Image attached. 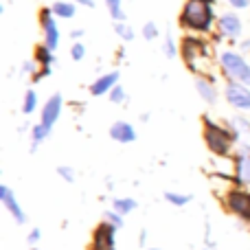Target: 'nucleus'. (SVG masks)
Wrapping results in <instances>:
<instances>
[{
  "mask_svg": "<svg viewBox=\"0 0 250 250\" xmlns=\"http://www.w3.org/2000/svg\"><path fill=\"white\" fill-rule=\"evenodd\" d=\"M178 24L187 33L207 35L217 26V13H215V0H187L180 9Z\"/></svg>",
  "mask_w": 250,
  "mask_h": 250,
  "instance_id": "1",
  "label": "nucleus"
},
{
  "mask_svg": "<svg viewBox=\"0 0 250 250\" xmlns=\"http://www.w3.org/2000/svg\"><path fill=\"white\" fill-rule=\"evenodd\" d=\"M180 57L185 66L198 77H211L208 64H211V42L195 33H187L180 40Z\"/></svg>",
  "mask_w": 250,
  "mask_h": 250,
  "instance_id": "2",
  "label": "nucleus"
},
{
  "mask_svg": "<svg viewBox=\"0 0 250 250\" xmlns=\"http://www.w3.org/2000/svg\"><path fill=\"white\" fill-rule=\"evenodd\" d=\"M202 138H204V145H207V149L211 151V154L220 156V158H229V156L235 154V145H237L239 136L235 134V129L226 127V125L213 121V119H208L207 114L202 117Z\"/></svg>",
  "mask_w": 250,
  "mask_h": 250,
  "instance_id": "3",
  "label": "nucleus"
},
{
  "mask_svg": "<svg viewBox=\"0 0 250 250\" xmlns=\"http://www.w3.org/2000/svg\"><path fill=\"white\" fill-rule=\"evenodd\" d=\"M217 66L226 77V82H239L250 86V60H246L244 53L235 51V48H222L217 55Z\"/></svg>",
  "mask_w": 250,
  "mask_h": 250,
  "instance_id": "4",
  "label": "nucleus"
},
{
  "mask_svg": "<svg viewBox=\"0 0 250 250\" xmlns=\"http://www.w3.org/2000/svg\"><path fill=\"white\" fill-rule=\"evenodd\" d=\"M224 208L244 224H250V187H230L224 193Z\"/></svg>",
  "mask_w": 250,
  "mask_h": 250,
  "instance_id": "5",
  "label": "nucleus"
},
{
  "mask_svg": "<svg viewBox=\"0 0 250 250\" xmlns=\"http://www.w3.org/2000/svg\"><path fill=\"white\" fill-rule=\"evenodd\" d=\"M55 18L57 16L53 13L51 7H42L38 13L40 29H42V35H44V44H46L51 51H57V46H60V26H57Z\"/></svg>",
  "mask_w": 250,
  "mask_h": 250,
  "instance_id": "6",
  "label": "nucleus"
},
{
  "mask_svg": "<svg viewBox=\"0 0 250 250\" xmlns=\"http://www.w3.org/2000/svg\"><path fill=\"white\" fill-rule=\"evenodd\" d=\"M233 182L239 187H250V143H242L233 154Z\"/></svg>",
  "mask_w": 250,
  "mask_h": 250,
  "instance_id": "7",
  "label": "nucleus"
},
{
  "mask_svg": "<svg viewBox=\"0 0 250 250\" xmlns=\"http://www.w3.org/2000/svg\"><path fill=\"white\" fill-rule=\"evenodd\" d=\"M224 97L229 101L230 108L237 112H250V86L239 82H226L224 83Z\"/></svg>",
  "mask_w": 250,
  "mask_h": 250,
  "instance_id": "8",
  "label": "nucleus"
},
{
  "mask_svg": "<svg viewBox=\"0 0 250 250\" xmlns=\"http://www.w3.org/2000/svg\"><path fill=\"white\" fill-rule=\"evenodd\" d=\"M117 233H119L117 226H112L110 222L104 220L92 230V239L88 244V250H117Z\"/></svg>",
  "mask_w": 250,
  "mask_h": 250,
  "instance_id": "9",
  "label": "nucleus"
},
{
  "mask_svg": "<svg viewBox=\"0 0 250 250\" xmlns=\"http://www.w3.org/2000/svg\"><path fill=\"white\" fill-rule=\"evenodd\" d=\"M217 35L224 40H239L244 33V22L242 18L237 16V11H224L217 16Z\"/></svg>",
  "mask_w": 250,
  "mask_h": 250,
  "instance_id": "10",
  "label": "nucleus"
},
{
  "mask_svg": "<svg viewBox=\"0 0 250 250\" xmlns=\"http://www.w3.org/2000/svg\"><path fill=\"white\" fill-rule=\"evenodd\" d=\"M0 202H2V207L7 208V213L11 215V220L16 222V224H24V222H26V213H24V208H22V204L18 202L16 193H13L7 185L0 187Z\"/></svg>",
  "mask_w": 250,
  "mask_h": 250,
  "instance_id": "11",
  "label": "nucleus"
},
{
  "mask_svg": "<svg viewBox=\"0 0 250 250\" xmlns=\"http://www.w3.org/2000/svg\"><path fill=\"white\" fill-rule=\"evenodd\" d=\"M62 108H64L62 95H51L46 99V104L42 105V110H40V123H44L46 127L53 129V125L60 121V117H62Z\"/></svg>",
  "mask_w": 250,
  "mask_h": 250,
  "instance_id": "12",
  "label": "nucleus"
},
{
  "mask_svg": "<svg viewBox=\"0 0 250 250\" xmlns=\"http://www.w3.org/2000/svg\"><path fill=\"white\" fill-rule=\"evenodd\" d=\"M114 86H119V73L117 70H112V73H104L90 83V95L92 97L110 95Z\"/></svg>",
  "mask_w": 250,
  "mask_h": 250,
  "instance_id": "13",
  "label": "nucleus"
},
{
  "mask_svg": "<svg viewBox=\"0 0 250 250\" xmlns=\"http://www.w3.org/2000/svg\"><path fill=\"white\" fill-rule=\"evenodd\" d=\"M195 90H198L200 99L208 105H215L217 99H220V90H217L213 77H198L195 79Z\"/></svg>",
  "mask_w": 250,
  "mask_h": 250,
  "instance_id": "14",
  "label": "nucleus"
},
{
  "mask_svg": "<svg viewBox=\"0 0 250 250\" xmlns=\"http://www.w3.org/2000/svg\"><path fill=\"white\" fill-rule=\"evenodd\" d=\"M110 138L117 143H123V145H129V143L136 141V129L127 121H114L110 125Z\"/></svg>",
  "mask_w": 250,
  "mask_h": 250,
  "instance_id": "15",
  "label": "nucleus"
},
{
  "mask_svg": "<svg viewBox=\"0 0 250 250\" xmlns=\"http://www.w3.org/2000/svg\"><path fill=\"white\" fill-rule=\"evenodd\" d=\"M77 2H66V0H57V2H53V13H55L60 20H73L75 13H77V7H75Z\"/></svg>",
  "mask_w": 250,
  "mask_h": 250,
  "instance_id": "16",
  "label": "nucleus"
},
{
  "mask_svg": "<svg viewBox=\"0 0 250 250\" xmlns=\"http://www.w3.org/2000/svg\"><path fill=\"white\" fill-rule=\"evenodd\" d=\"M53 53L55 51H51L46 44H38L33 51V62L38 66H53L55 64V55H53Z\"/></svg>",
  "mask_w": 250,
  "mask_h": 250,
  "instance_id": "17",
  "label": "nucleus"
},
{
  "mask_svg": "<svg viewBox=\"0 0 250 250\" xmlns=\"http://www.w3.org/2000/svg\"><path fill=\"white\" fill-rule=\"evenodd\" d=\"M48 134H51V127H46L44 123H35L33 127H31V151H35L40 147V143H44L48 138Z\"/></svg>",
  "mask_w": 250,
  "mask_h": 250,
  "instance_id": "18",
  "label": "nucleus"
},
{
  "mask_svg": "<svg viewBox=\"0 0 250 250\" xmlns=\"http://www.w3.org/2000/svg\"><path fill=\"white\" fill-rule=\"evenodd\" d=\"M138 207V202L134 198H114L112 200V208L117 213H121V215H129V213H134Z\"/></svg>",
  "mask_w": 250,
  "mask_h": 250,
  "instance_id": "19",
  "label": "nucleus"
},
{
  "mask_svg": "<svg viewBox=\"0 0 250 250\" xmlns=\"http://www.w3.org/2000/svg\"><path fill=\"white\" fill-rule=\"evenodd\" d=\"M165 200H167L171 207H187V204L193 202V193H178V191H167L165 193Z\"/></svg>",
  "mask_w": 250,
  "mask_h": 250,
  "instance_id": "20",
  "label": "nucleus"
},
{
  "mask_svg": "<svg viewBox=\"0 0 250 250\" xmlns=\"http://www.w3.org/2000/svg\"><path fill=\"white\" fill-rule=\"evenodd\" d=\"M105 7H108V13L114 22H125L127 16L123 11V0H105Z\"/></svg>",
  "mask_w": 250,
  "mask_h": 250,
  "instance_id": "21",
  "label": "nucleus"
},
{
  "mask_svg": "<svg viewBox=\"0 0 250 250\" xmlns=\"http://www.w3.org/2000/svg\"><path fill=\"white\" fill-rule=\"evenodd\" d=\"M163 53L167 55V60H176L180 55V46H176V38L171 33H167L163 38Z\"/></svg>",
  "mask_w": 250,
  "mask_h": 250,
  "instance_id": "22",
  "label": "nucleus"
},
{
  "mask_svg": "<svg viewBox=\"0 0 250 250\" xmlns=\"http://www.w3.org/2000/svg\"><path fill=\"white\" fill-rule=\"evenodd\" d=\"M40 99H38V92L35 90H26L24 92V99H22V112L29 117V114L35 112V108H38Z\"/></svg>",
  "mask_w": 250,
  "mask_h": 250,
  "instance_id": "23",
  "label": "nucleus"
},
{
  "mask_svg": "<svg viewBox=\"0 0 250 250\" xmlns=\"http://www.w3.org/2000/svg\"><path fill=\"white\" fill-rule=\"evenodd\" d=\"M230 127L235 129V134H237L239 138H242V136H250V121L246 117H242V114L230 119Z\"/></svg>",
  "mask_w": 250,
  "mask_h": 250,
  "instance_id": "24",
  "label": "nucleus"
},
{
  "mask_svg": "<svg viewBox=\"0 0 250 250\" xmlns=\"http://www.w3.org/2000/svg\"><path fill=\"white\" fill-rule=\"evenodd\" d=\"M114 33H117L119 38L123 40V42H132V40L136 38L134 29L127 24V22H114Z\"/></svg>",
  "mask_w": 250,
  "mask_h": 250,
  "instance_id": "25",
  "label": "nucleus"
},
{
  "mask_svg": "<svg viewBox=\"0 0 250 250\" xmlns=\"http://www.w3.org/2000/svg\"><path fill=\"white\" fill-rule=\"evenodd\" d=\"M141 33H143V38H145L147 42H154L156 38H160V29H158V24H156V22H151V20L143 24Z\"/></svg>",
  "mask_w": 250,
  "mask_h": 250,
  "instance_id": "26",
  "label": "nucleus"
},
{
  "mask_svg": "<svg viewBox=\"0 0 250 250\" xmlns=\"http://www.w3.org/2000/svg\"><path fill=\"white\" fill-rule=\"evenodd\" d=\"M108 99L112 101V104H117V105H123V104H127V90L119 83V86H114L112 88V92L108 95Z\"/></svg>",
  "mask_w": 250,
  "mask_h": 250,
  "instance_id": "27",
  "label": "nucleus"
},
{
  "mask_svg": "<svg viewBox=\"0 0 250 250\" xmlns=\"http://www.w3.org/2000/svg\"><path fill=\"white\" fill-rule=\"evenodd\" d=\"M104 220H105V222H110V224H112V226H117L119 230H121V229H123V224H125V222H123V215H121V213H117V211H114V208H110V211H105Z\"/></svg>",
  "mask_w": 250,
  "mask_h": 250,
  "instance_id": "28",
  "label": "nucleus"
},
{
  "mask_svg": "<svg viewBox=\"0 0 250 250\" xmlns=\"http://www.w3.org/2000/svg\"><path fill=\"white\" fill-rule=\"evenodd\" d=\"M57 176L64 182H75V169L68 167V165H60V167H57Z\"/></svg>",
  "mask_w": 250,
  "mask_h": 250,
  "instance_id": "29",
  "label": "nucleus"
},
{
  "mask_svg": "<svg viewBox=\"0 0 250 250\" xmlns=\"http://www.w3.org/2000/svg\"><path fill=\"white\" fill-rule=\"evenodd\" d=\"M53 73V66H38V70L33 73V77H31V82L33 83H40L42 79H46L48 75Z\"/></svg>",
  "mask_w": 250,
  "mask_h": 250,
  "instance_id": "30",
  "label": "nucleus"
},
{
  "mask_svg": "<svg viewBox=\"0 0 250 250\" xmlns=\"http://www.w3.org/2000/svg\"><path fill=\"white\" fill-rule=\"evenodd\" d=\"M86 53L88 51H86V46H83L82 42H75L73 46H70V57H73L75 62H82L83 57H86Z\"/></svg>",
  "mask_w": 250,
  "mask_h": 250,
  "instance_id": "31",
  "label": "nucleus"
},
{
  "mask_svg": "<svg viewBox=\"0 0 250 250\" xmlns=\"http://www.w3.org/2000/svg\"><path fill=\"white\" fill-rule=\"evenodd\" d=\"M226 4L233 11H246V9H250V0H226Z\"/></svg>",
  "mask_w": 250,
  "mask_h": 250,
  "instance_id": "32",
  "label": "nucleus"
},
{
  "mask_svg": "<svg viewBox=\"0 0 250 250\" xmlns=\"http://www.w3.org/2000/svg\"><path fill=\"white\" fill-rule=\"evenodd\" d=\"M38 70V66H35V62H24L20 68V75H24V77H33V73Z\"/></svg>",
  "mask_w": 250,
  "mask_h": 250,
  "instance_id": "33",
  "label": "nucleus"
},
{
  "mask_svg": "<svg viewBox=\"0 0 250 250\" xmlns=\"http://www.w3.org/2000/svg\"><path fill=\"white\" fill-rule=\"evenodd\" d=\"M40 237H42V230H40V229H33V230L29 233V237H26V242H29V246H38Z\"/></svg>",
  "mask_w": 250,
  "mask_h": 250,
  "instance_id": "34",
  "label": "nucleus"
},
{
  "mask_svg": "<svg viewBox=\"0 0 250 250\" xmlns=\"http://www.w3.org/2000/svg\"><path fill=\"white\" fill-rule=\"evenodd\" d=\"M239 53L250 55V40H239Z\"/></svg>",
  "mask_w": 250,
  "mask_h": 250,
  "instance_id": "35",
  "label": "nucleus"
},
{
  "mask_svg": "<svg viewBox=\"0 0 250 250\" xmlns=\"http://www.w3.org/2000/svg\"><path fill=\"white\" fill-rule=\"evenodd\" d=\"M70 38H73L75 42H79V38H83V29H73L70 31Z\"/></svg>",
  "mask_w": 250,
  "mask_h": 250,
  "instance_id": "36",
  "label": "nucleus"
},
{
  "mask_svg": "<svg viewBox=\"0 0 250 250\" xmlns=\"http://www.w3.org/2000/svg\"><path fill=\"white\" fill-rule=\"evenodd\" d=\"M73 2L82 4V7H88V9H95V0H73Z\"/></svg>",
  "mask_w": 250,
  "mask_h": 250,
  "instance_id": "37",
  "label": "nucleus"
},
{
  "mask_svg": "<svg viewBox=\"0 0 250 250\" xmlns=\"http://www.w3.org/2000/svg\"><path fill=\"white\" fill-rule=\"evenodd\" d=\"M138 244H141V246L147 244V230H141V235H138Z\"/></svg>",
  "mask_w": 250,
  "mask_h": 250,
  "instance_id": "38",
  "label": "nucleus"
},
{
  "mask_svg": "<svg viewBox=\"0 0 250 250\" xmlns=\"http://www.w3.org/2000/svg\"><path fill=\"white\" fill-rule=\"evenodd\" d=\"M31 250H40V248L38 246H31Z\"/></svg>",
  "mask_w": 250,
  "mask_h": 250,
  "instance_id": "39",
  "label": "nucleus"
},
{
  "mask_svg": "<svg viewBox=\"0 0 250 250\" xmlns=\"http://www.w3.org/2000/svg\"><path fill=\"white\" fill-rule=\"evenodd\" d=\"M147 250H163V248H147Z\"/></svg>",
  "mask_w": 250,
  "mask_h": 250,
  "instance_id": "40",
  "label": "nucleus"
}]
</instances>
